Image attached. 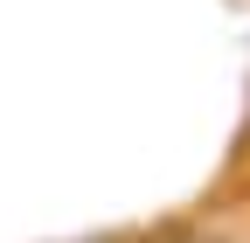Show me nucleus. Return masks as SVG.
<instances>
[{
    "mask_svg": "<svg viewBox=\"0 0 250 243\" xmlns=\"http://www.w3.org/2000/svg\"><path fill=\"white\" fill-rule=\"evenodd\" d=\"M167 243H188V236H167Z\"/></svg>",
    "mask_w": 250,
    "mask_h": 243,
    "instance_id": "obj_1",
    "label": "nucleus"
}]
</instances>
